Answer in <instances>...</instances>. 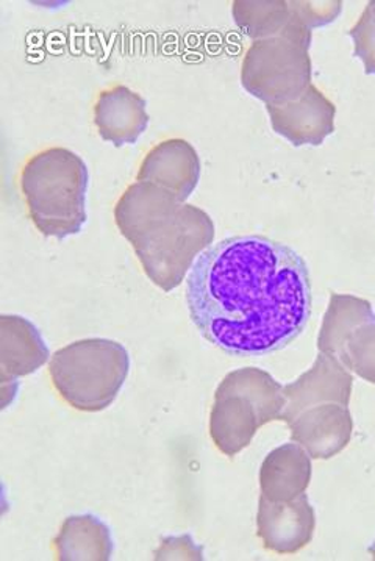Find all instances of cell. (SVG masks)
Wrapping results in <instances>:
<instances>
[{
    "instance_id": "cell-11",
    "label": "cell",
    "mask_w": 375,
    "mask_h": 561,
    "mask_svg": "<svg viewBox=\"0 0 375 561\" xmlns=\"http://www.w3.org/2000/svg\"><path fill=\"white\" fill-rule=\"evenodd\" d=\"M255 402L242 392L216 390L209 414V435L220 453L235 457L252 443L260 427L266 425Z\"/></svg>"
},
{
    "instance_id": "cell-12",
    "label": "cell",
    "mask_w": 375,
    "mask_h": 561,
    "mask_svg": "<svg viewBox=\"0 0 375 561\" xmlns=\"http://www.w3.org/2000/svg\"><path fill=\"white\" fill-rule=\"evenodd\" d=\"M147 102L130 88L117 85L102 91L94 104L99 137L116 148L135 145L149 126Z\"/></svg>"
},
{
    "instance_id": "cell-10",
    "label": "cell",
    "mask_w": 375,
    "mask_h": 561,
    "mask_svg": "<svg viewBox=\"0 0 375 561\" xmlns=\"http://www.w3.org/2000/svg\"><path fill=\"white\" fill-rule=\"evenodd\" d=\"M292 439L312 460H329L351 443L354 420L348 407L323 403L300 413L292 424Z\"/></svg>"
},
{
    "instance_id": "cell-19",
    "label": "cell",
    "mask_w": 375,
    "mask_h": 561,
    "mask_svg": "<svg viewBox=\"0 0 375 561\" xmlns=\"http://www.w3.org/2000/svg\"><path fill=\"white\" fill-rule=\"evenodd\" d=\"M349 36L354 42L355 57L362 60L366 75L375 76V0L367 3Z\"/></svg>"
},
{
    "instance_id": "cell-5",
    "label": "cell",
    "mask_w": 375,
    "mask_h": 561,
    "mask_svg": "<svg viewBox=\"0 0 375 561\" xmlns=\"http://www.w3.org/2000/svg\"><path fill=\"white\" fill-rule=\"evenodd\" d=\"M311 32L294 24L250 44L241 66L242 88L266 105L300 98L312 85Z\"/></svg>"
},
{
    "instance_id": "cell-6",
    "label": "cell",
    "mask_w": 375,
    "mask_h": 561,
    "mask_svg": "<svg viewBox=\"0 0 375 561\" xmlns=\"http://www.w3.org/2000/svg\"><path fill=\"white\" fill-rule=\"evenodd\" d=\"M354 377L332 355L319 352L315 365L293 383L283 387L285 409L281 421L292 424L300 413L323 403H340L348 407L351 401Z\"/></svg>"
},
{
    "instance_id": "cell-2",
    "label": "cell",
    "mask_w": 375,
    "mask_h": 561,
    "mask_svg": "<svg viewBox=\"0 0 375 561\" xmlns=\"http://www.w3.org/2000/svg\"><path fill=\"white\" fill-rule=\"evenodd\" d=\"M115 221L146 276L164 293L182 285L194 260L215 241V224L207 213L147 182L136 181L125 190Z\"/></svg>"
},
{
    "instance_id": "cell-7",
    "label": "cell",
    "mask_w": 375,
    "mask_h": 561,
    "mask_svg": "<svg viewBox=\"0 0 375 561\" xmlns=\"http://www.w3.org/2000/svg\"><path fill=\"white\" fill-rule=\"evenodd\" d=\"M271 127L293 146H321L334 131L337 106L315 85L300 98L266 105Z\"/></svg>"
},
{
    "instance_id": "cell-21",
    "label": "cell",
    "mask_w": 375,
    "mask_h": 561,
    "mask_svg": "<svg viewBox=\"0 0 375 561\" xmlns=\"http://www.w3.org/2000/svg\"><path fill=\"white\" fill-rule=\"evenodd\" d=\"M370 553H371V557H373V560H375V541H374V545L371 546V548H370Z\"/></svg>"
},
{
    "instance_id": "cell-20",
    "label": "cell",
    "mask_w": 375,
    "mask_h": 561,
    "mask_svg": "<svg viewBox=\"0 0 375 561\" xmlns=\"http://www.w3.org/2000/svg\"><path fill=\"white\" fill-rule=\"evenodd\" d=\"M157 560H204L202 549L190 537L167 538L156 552Z\"/></svg>"
},
{
    "instance_id": "cell-18",
    "label": "cell",
    "mask_w": 375,
    "mask_h": 561,
    "mask_svg": "<svg viewBox=\"0 0 375 561\" xmlns=\"http://www.w3.org/2000/svg\"><path fill=\"white\" fill-rule=\"evenodd\" d=\"M340 362L349 371L375 385V319L352 333Z\"/></svg>"
},
{
    "instance_id": "cell-15",
    "label": "cell",
    "mask_w": 375,
    "mask_h": 561,
    "mask_svg": "<svg viewBox=\"0 0 375 561\" xmlns=\"http://www.w3.org/2000/svg\"><path fill=\"white\" fill-rule=\"evenodd\" d=\"M54 546L57 559L63 561H106L115 548L109 526L93 515L69 516Z\"/></svg>"
},
{
    "instance_id": "cell-3",
    "label": "cell",
    "mask_w": 375,
    "mask_h": 561,
    "mask_svg": "<svg viewBox=\"0 0 375 561\" xmlns=\"http://www.w3.org/2000/svg\"><path fill=\"white\" fill-rule=\"evenodd\" d=\"M20 185L38 232L58 240L82 232L90 172L82 157L65 148L36 153L22 168Z\"/></svg>"
},
{
    "instance_id": "cell-17",
    "label": "cell",
    "mask_w": 375,
    "mask_h": 561,
    "mask_svg": "<svg viewBox=\"0 0 375 561\" xmlns=\"http://www.w3.org/2000/svg\"><path fill=\"white\" fill-rule=\"evenodd\" d=\"M231 14L238 28L253 42L279 35L294 24L304 25L297 0H235Z\"/></svg>"
},
{
    "instance_id": "cell-4",
    "label": "cell",
    "mask_w": 375,
    "mask_h": 561,
    "mask_svg": "<svg viewBox=\"0 0 375 561\" xmlns=\"http://www.w3.org/2000/svg\"><path fill=\"white\" fill-rule=\"evenodd\" d=\"M49 373L54 387L69 405L80 412H102L124 387L130 355L117 341L80 340L55 352Z\"/></svg>"
},
{
    "instance_id": "cell-8",
    "label": "cell",
    "mask_w": 375,
    "mask_h": 561,
    "mask_svg": "<svg viewBox=\"0 0 375 561\" xmlns=\"http://www.w3.org/2000/svg\"><path fill=\"white\" fill-rule=\"evenodd\" d=\"M315 529V508L308 502L307 494L286 502L260 497L257 534L268 551L299 552L310 545Z\"/></svg>"
},
{
    "instance_id": "cell-13",
    "label": "cell",
    "mask_w": 375,
    "mask_h": 561,
    "mask_svg": "<svg viewBox=\"0 0 375 561\" xmlns=\"http://www.w3.org/2000/svg\"><path fill=\"white\" fill-rule=\"evenodd\" d=\"M49 360V350L38 328L18 314L0 317V369L3 385L31 376Z\"/></svg>"
},
{
    "instance_id": "cell-9",
    "label": "cell",
    "mask_w": 375,
    "mask_h": 561,
    "mask_svg": "<svg viewBox=\"0 0 375 561\" xmlns=\"http://www.w3.org/2000/svg\"><path fill=\"white\" fill-rule=\"evenodd\" d=\"M201 157L194 146L186 139L171 138L150 149L136 181L152 183L185 204L201 181Z\"/></svg>"
},
{
    "instance_id": "cell-14",
    "label": "cell",
    "mask_w": 375,
    "mask_h": 561,
    "mask_svg": "<svg viewBox=\"0 0 375 561\" xmlns=\"http://www.w3.org/2000/svg\"><path fill=\"white\" fill-rule=\"evenodd\" d=\"M311 480V457L299 445H283L264 458L260 469L261 496L286 502L307 491Z\"/></svg>"
},
{
    "instance_id": "cell-16",
    "label": "cell",
    "mask_w": 375,
    "mask_h": 561,
    "mask_svg": "<svg viewBox=\"0 0 375 561\" xmlns=\"http://www.w3.org/2000/svg\"><path fill=\"white\" fill-rule=\"evenodd\" d=\"M373 307L365 299L351 295L330 296L318 336V350L340 360L345 343L363 324L374 321Z\"/></svg>"
},
{
    "instance_id": "cell-1",
    "label": "cell",
    "mask_w": 375,
    "mask_h": 561,
    "mask_svg": "<svg viewBox=\"0 0 375 561\" xmlns=\"http://www.w3.org/2000/svg\"><path fill=\"white\" fill-rule=\"evenodd\" d=\"M311 302L304 256L261 234L213 244L188 276L194 325L231 357H260L292 344L307 328Z\"/></svg>"
}]
</instances>
